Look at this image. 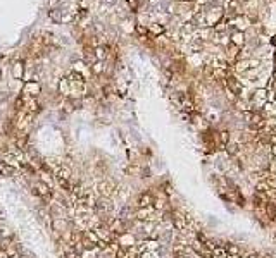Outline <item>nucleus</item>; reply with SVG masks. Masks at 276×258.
<instances>
[{"mask_svg":"<svg viewBox=\"0 0 276 258\" xmlns=\"http://www.w3.org/2000/svg\"><path fill=\"white\" fill-rule=\"evenodd\" d=\"M93 210H95L98 215H102V217H104L107 212H110L112 210V205H110L109 198H100V200H97V203L93 205Z\"/></svg>","mask_w":276,"mask_h":258,"instance_id":"obj_1","label":"nucleus"},{"mask_svg":"<svg viewBox=\"0 0 276 258\" xmlns=\"http://www.w3.org/2000/svg\"><path fill=\"white\" fill-rule=\"evenodd\" d=\"M33 193H35L36 196L48 198V196H50V188H48V184L42 183V181H36L35 186H33Z\"/></svg>","mask_w":276,"mask_h":258,"instance_id":"obj_2","label":"nucleus"},{"mask_svg":"<svg viewBox=\"0 0 276 258\" xmlns=\"http://www.w3.org/2000/svg\"><path fill=\"white\" fill-rule=\"evenodd\" d=\"M18 174V169L5 162H0V177H14Z\"/></svg>","mask_w":276,"mask_h":258,"instance_id":"obj_3","label":"nucleus"},{"mask_svg":"<svg viewBox=\"0 0 276 258\" xmlns=\"http://www.w3.org/2000/svg\"><path fill=\"white\" fill-rule=\"evenodd\" d=\"M98 193H100L102 198H109L112 193H114V184L105 181V183H100L98 184Z\"/></svg>","mask_w":276,"mask_h":258,"instance_id":"obj_4","label":"nucleus"},{"mask_svg":"<svg viewBox=\"0 0 276 258\" xmlns=\"http://www.w3.org/2000/svg\"><path fill=\"white\" fill-rule=\"evenodd\" d=\"M154 203V196L152 193H142L138 196V208H149Z\"/></svg>","mask_w":276,"mask_h":258,"instance_id":"obj_5","label":"nucleus"},{"mask_svg":"<svg viewBox=\"0 0 276 258\" xmlns=\"http://www.w3.org/2000/svg\"><path fill=\"white\" fill-rule=\"evenodd\" d=\"M264 212L269 222L276 220V201H264Z\"/></svg>","mask_w":276,"mask_h":258,"instance_id":"obj_6","label":"nucleus"},{"mask_svg":"<svg viewBox=\"0 0 276 258\" xmlns=\"http://www.w3.org/2000/svg\"><path fill=\"white\" fill-rule=\"evenodd\" d=\"M226 146V153H228L230 157H237L238 152H240V144L238 143H228V144H224Z\"/></svg>","mask_w":276,"mask_h":258,"instance_id":"obj_7","label":"nucleus"},{"mask_svg":"<svg viewBox=\"0 0 276 258\" xmlns=\"http://www.w3.org/2000/svg\"><path fill=\"white\" fill-rule=\"evenodd\" d=\"M71 177V169L69 167H59L57 171V179H69Z\"/></svg>","mask_w":276,"mask_h":258,"instance_id":"obj_8","label":"nucleus"},{"mask_svg":"<svg viewBox=\"0 0 276 258\" xmlns=\"http://www.w3.org/2000/svg\"><path fill=\"white\" fill-rule=\"evenodd\" d=\"M48 16H50L55 22H61L62 21V10H59V9H52L50 12H48Z\"/></svg>","mask_w":276,"mask_h":258,"instance_id":"obj_9","label":"nucleus"},{"mask_svg":"<svg viewBox=\"0 0 276 258\" xmlns=\"http://www.w3.org/2000/svg\"><path fill=\"white\" fill-rule=\"evenodd\" d=\"M219 141H221L223 144H228V143H230V133H228V131L219 133Z\"/></svg>","mask_w":276,"mask_h":258,"instance_id":"obj_10","label":"nucleus"},{"mask_svg":"<svg viewBox=\"0 0 276 258\" xmlns=\"http://www.w3.org/2000/svg\"><path fill=\"white\" fill-rule=\"evenodd\" d=\"M22 105H24V100H22V96H19L18 100H16V109H18V110H21V109H22Z\"/></svg>","mask_w":276,"mask_h":258,"instance_id":"obj_11","label":"nucleus"},{"mask_svg":"<svg viewBox=\"0 0 276 258\" xmlns=\"http://www.w3.org/2000/svg\"><path fill=\"white\" fill-rule=\"evenodd\" d=\"M136 31H138V33H142V35H143V33H147V29H145L143 26H136Z\"/></svg>","mask_w":276,"mask_h":258,"instance_id":"obj_12","label":"nucleus"},{"mask_svg":"<svg viewBox=\"0 0 276 258\" xmlns=\"http://www.w3.org/2000/svg\"><path fill=\"white\" fill-rule=\"evenodd\" d=\"M271 153H273V155H274V157H276V143L273 144V148H271Z\"/></svg>","mask_w":276,"mask_h":258,"instance_id":"obj_13","label":"nucleus"},{"mask_svg":"<svg viewBox=\"0 0 276 258\" xmlns=\"http://www.w3.org/2000/svg\"><path fill=\"white\" fill-rule=\"evenodd\" d=\"M5 96H7L5 93H0V102H2V100H5Z\"/></svg>","mask_w":276,"mask_h":258,"instance_id":"obj_14","label":"nucleus"},{"mask_svg":"<svg viewBox=\"0 0 276 258\" xmlns=\"http://www.w3.org/2000/svg\"><path fill=\"white\" fill-rule=\"evenodd\" d=\"M247 258H259L257 255H250V256H247Z\"/></svg>","mask_w":276,"mask_h":258,"instance_id":"obj_15","label":"nucleus"}]
</instances>
